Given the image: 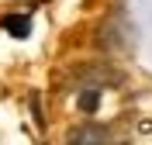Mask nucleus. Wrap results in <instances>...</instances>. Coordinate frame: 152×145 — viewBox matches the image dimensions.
Returning <instances> with one entry per match:
<instances>
[{
    "label": "nucleus",
    "instance_id": "obj_1",
    "mask_svg": "<svg viewBox=\"0 0 152 145\" xmlns=\"http://www.w3.org/2000/svg\"><path fill=\"white\" fill-rule=\"evenodd\" d=\"M66 145H114V135L107 125H80L66 135Z\"/></svg>",
    "mask_w": 152,
    "mask_h": 145
},
{
    "label": "nucleus",
    "instance_id": "obj_3",
    "mask_svg": "<svg viewBox=\"0 0 152 145\" xmlns=\"http://www.w3.org/2000/svg\"><path fill=\"white\" fill-rule=\"evenodd\" d=\"M76 104H80V111H83V114H94L97 107H100V90H97V87L80 90V100H76Z\"/></svg>",
    "mask_w": 152,
    "mask_h": 145
},
{
    "label": "nucleus",
    "instance_id": "obj_2",
    "mask_svg": "<svg viewBox=\"0 0 152 145\" xmlns=\"http://www.w3.org/2000/svg\"><path fill=\"white\" fill-rule=\"evenodd\" d=\"M4 31L10 38H28L31 35V17L28 14H7L4 17Z\"/></svg>",
    "mask_w": 152,
    "mask_h": 145
},
{
    "label": "nucleus",
    "instance_id": "obj_4",
    "mask_svg": "<svg viewBox=\"0 0 152 145\" xmlns=\"http://www.w3.org/2000/svg\"><path fill=\"white\" fill-rule=\"evenodd\" d=\"M31 111H35V121H38V128L45 125V117H42V104H38V97H31Z\"/></svg>",
    "mask_w": 152,
    "mask_h": 145
}]
</instances>
